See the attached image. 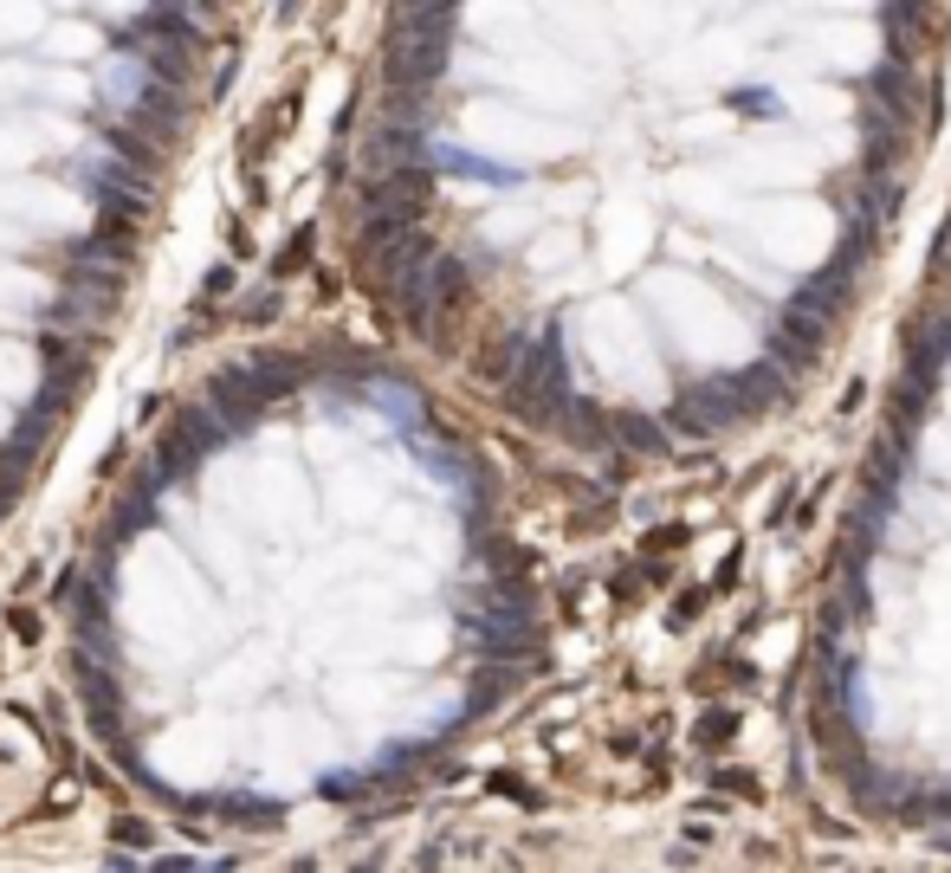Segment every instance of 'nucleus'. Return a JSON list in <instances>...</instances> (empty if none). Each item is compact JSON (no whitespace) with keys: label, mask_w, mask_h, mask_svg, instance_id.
Here are the masks:
<instances>
[{"label":"nucleus","mask_w":951,"mask_h":873,"mask_svg":"<svg viewBox=\"0 0 951 873\" xmlns=\"http://www.w3.org/2000/svg\"><path fill=\"white\" fill-rule=\"evenodd\" d=\"M266 402H279V395L266 388V376H260L253 363H233V369H221V376L208 382V408L227 420L233 434H240V427H253V420L266 415Z\"/></svg>","instance_id":"nucleus-3"},{"label":"nucleus","mask_w":951,"mask_h":873,"mask_svg":"<svg viewBox=\"0 0 951 873\" xmlns=\"http://www.w3.org/2000/svg\"><path fill=\"white\" fill-rule=\"evenodd\" d=\"M706 596H712V589H686L680 602H674V615H667V621H674V628H686V621H692V615L706 608Z\"/></svg>","instance_id":"nucleus-17"},{"label":"nucleus","mask_w":951,"mask_h":873,"mask_svg":"<svg viewBox=\"0 0 951 873\" xmlns=\"http://www.w3.org/2000/svg\"><path fill=\"white\" fill-rule=\"evenodd\" d=\"M493 790H498V796H512V802H525V809H537V790H525V783H518V776H505V770L493 776Z\"/></svg>","instance_id":"nucleus-19"},{"label":"nucleus","mask_w":951,"mask_h":873,"mask_svg":"<svg viewBox=\"0 0 951 873\" xmlns=\"http://www.w3.org/2000/svg\"><path fill=\"white\" fill-rule=\"evenodd\" d=\"M738 570H745V550H725V564H719V576H712V589H731V582H738Z\"/></svg>","instance_id":"nucleus-20"},{"label":"nucleus","mask_w":951,"mask_h":873,"mask_svg":"<svg viewBox=\"0 0 951 873\" xmlns=\"http://www.w3.org/2000/svg\"><path fill=\"white\" fill-rule=\"evenodd\" d=\"M214 7H221V0H194V13H201V20H208V13H214Z\"/></svg>","instance_id":"nucleus-26"},{"label":"nucleus","mask_w":951,"mask_h":873,"mask_svg":"<svg viewBox=\"0 0 951 873\" xmlns=\"http://www.w3.org/2000/svg\"><path fill=\"white\" fill-rule=\"evenodd\" d=\"M868 91H874V104L893 123H913V111H919V78H913V65L907 59H887V65H874V78H868Z\"/></svg>","instance_id":"nucleus-4"},{"label":"nucleus","mask_w":951,"mask_h":873,"mask_svg":"<svg viewBox=\"0 0 951 873\" xmlns=\"http://www.w3.org/2000/svg\"><path fill=\"white\" fill-rule=\"evenodd\" d=\"M311 240H317L311 227L292 233V240L279 246V260H272V278H292V272H305V266H311Z\"/></svg>","instance_id":"nucleus-12"},{"label":"nucleus","mask_w":951,"mask_h":873,"mask_svg":"<svg viewBox=\"0 0 951 873\" xmlns=\"http://www.w3.org/2000/svg\"><path fill=\"white\" fill-rule=\"evenodd\" d=\"M932 841H939V854H951V829H945V822H939V835H932Z\"/></svg>","instance_id":"nucleus-24"},{"label":"nucleus","mask_w":951,"mask_h":873,"mask_svg":"<svg viewBox=\"0 0 951 873\" xmlns=\"http://www.w3.org/2000/svg\"><path fill=\"white\" fill-rule=\"evenodd\" d=\"M731 111H745V116H770V91H731Z\"/></svg>","instance_id":"nucleus-18"},{"label":"nucleus","mask_w":951,"mask_h":873,"mask_svg":"<svg viewBox=\"0 0 951 873\" xmlns=\"http://www.w3.org/2000/svg\"><path fill=\"white\" fill-rule=\"evenodd\" d=\"M680 544H686L680 525H667V531H654V537H647V550H680Z\"/></svg>","instance_id":"nucleus-22"},{"label":"nucleus","mask_w":951,"mask_h":873,"mask_svg":"<svg viewBox=\"0 0 951 873\" xmlns=\"http://www.w3.org/2000/svg\"><path fill=\"white\" fill-rule=\"evenodd\" d=\"M150 59H136V52H117L111 59V72H104V98H111V111H136V98L150 91Z\"/></svg>","instance_id":"nucleus-5"},{"label":"nucleus","mask_w":951,"mask_h":873,"mask_svg":"<svg viewBox=\"0 0 951 873\" xmlns=\"http://www.w3.org/2000/svg\"><path fill=\"white\" fill-rule=\"evenodd\" d=\"M227 285H233V266H214V272H208V298H221Z\"/></svg>","instance_id":"nucleus-23"},{"label":"nucleus","mask_w":951,"mask_h":873,"mask_svg":"<svg viewBox=\"0 0 951 873\" xmlns=\"http://www.w3.org/2000/svg\"><path fill=\"white\" fill-rule=\"evenodd\" d=\"M233 317H240V324H272V317H279V285L253 292V298H240V304H233Z\"/></svg>","instance_id":"nucleus-14"},{"label":"nucleus","mask_w":951,"mask_h":873,"mask_svg":"<svg viewBox=\"0 0 951 873\" xmlns=\"http://www.w3.org/2000/svg\"><path fill=\"white\" fill-rule=\"evenodd\" d=\"M615 440L628 454H667V427H654L647 415H615Z\"/></svg>","instance_id":"nucleus-10"},{"label":"nucleus","mask_w":951,"mask_h":873,"mask_svg":"<svg viewBox=\"0 0 951 873\" xmlns=\"http://www.w3.org/2000/svg\"><path fill=\"white\" fill-rule=\"evenodd\" d=\"M447 45L454 33H388V59H382L388 91H434L447 72Z\"/></svg>","instance_id":"nucleus-2"},{"label":"nucleus","mask_w":951,"mask_h":873,"mask_svg":"<svg viewBox=\"0 0 951 873\" xmlns=\"http://www.w3.org/2000/svg\"><path fill=\"white\" fill-rule=\"evenodd\" d=\"M111 835L123 841V847H143V854H150L155 829H150V822H136V815H117V822H111Z\"/></svg>","instance_id":"nucleus-15"},{"label":"nucleus","mask_w":951,"mask_h":873,"mask_svg":"<svg viewBox=\"0 0 951 873\" xmlns=\"http://www.w3.org/2000/svg\"><path fill=\"white\" fill-rule=\"evenodd\" d=\"M731 731H738V712H725V705H712V712L699 719V731H692V738H699L706 751H719V744H731Z\"/></svg>","instance_id":"nucleus-13"},{"label":"nucleus","mask_w":951,"mask_h":873,"mask_svg":"<svg viewBox=\"0 0 951 873\" xmlns=\"http://www.w3.org/2000/svg\"><path fill=\"white\" fill-rule=\"evenodd\" d=\"M299 7H305V0H279V13H285V20H292V13H299Z\"/></svg>","instance_id":"nucleus-25"},{"label":"nucleus","mask_w":951,"mask_h":873,"mask_svg":"<svg viewBox=\"0 0 951 873\" xmlns=\"http://www.w3.org/2000/svg\"><path fill=\"white\" fill-rule=\"evenodd\" d=\"M175 434L189 440L194 454H214V447L227 440L233 427H227V420H221V415H214V408H182V420H175Z\"/></svg>","instance_id":"nucleus-9"},{"label":"nucleus","mask_w":951,"mask_h":873,"mask_svg":"<svg viewBox=\"0 0 951 873\" xmlns=\"http://www.w3.org/2000/svg\"><path fill=\"white\" fill-rule=\"evenodd\" d=\"M900 466H907V440H874V454H868V473H861V493H874V498H900Z\"/></svg>","instance_id":"nucleus-6"},{"label":"nucleus","mask_w":951,"mask_h":873,"mask_svg":"<svg viewBox=\"0 0 951 873\" xmlns=\"http://www.w3.org/2000/svg\"><path fill=\"white\" fill-rule=\"evenodd\" d=\"M570 402H576V388H570L564 331H557V324H544L537 343H532V356L518 363V376L505 382V408H512L518 420H532V427H557Z\"/></svg>","instance_id":"nucleus-1"},{"label":"nucleus","mask_w":951,"mask_h":873,"mask_svg":"<svg viewBox=\"0 0 951 873\" xmlns=\"http://www.w3.org/2000/svg\"><path fill=\"white\" fill-rule=\"evenodd\" d=\"M816 349H822V343L802 337V331H790V324H777V331H770V356H777V363H790V369H809V363H816Z\"/></svg>","instance_id":"nucleus-11"},{"label":"nucleus","mask_w":951,"mask_h":873,"mask_svg":"<svg viewBox=\"0 0 951 873\" xmlns=\"http://www.w3.org/2000/svg\"><path fill=\"white\" fill-rule=\"evenodd\" d=\"M712 783H719L725 796H745V802H758V796H763V790H758V776H751V770H719Z\"/></svg>","instance_id":"nucleus-16"},{"label":"nucleus","mask_w":951,"mask_h":873,"mask_svg":"<svg viewBox=\"0 0 951 873\" xmlns=\"http://www.w3.org/2000/svg\"><path fill=\"white\" fill-rule=\"evenodd\" d=\"M7 621H13V635H20V641H39V615H33V608H13Z\"/></svg>","instance_id":"nucleus-21"},{"label":"nucleus","mask_w":951,"mask_h":873,"mask_svg":"<svg viewBox=\"0 0 951 873\" xmlns=\"http://www.w3.org/2000/svg\"><path fill=\"white\" fill-rule=\"evenodd\" d=\"M557 427L570 434L576 447H609V440H615V415H603L596 402H570V408H564V420H557Z\"/></svg>","instance_id":"nucleus-8"},{"label":"nucleus","mask_w":951,"mask_h":873,"mask_svg":"<svg viewBox=\"0 0 951 873\" xmlns=\"http://www.w3.org/2000/svg\"><path fill=\"white\" fill-rule=\"evenodd\" d=\"M900 207H907V182H893V175H868L861 182V201L848 207V214H861V221H900Z\"/></svg>","instance_id":"nucleus-7"}]
</instances>
